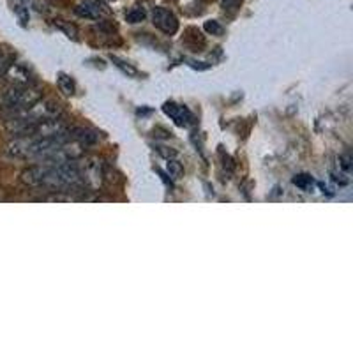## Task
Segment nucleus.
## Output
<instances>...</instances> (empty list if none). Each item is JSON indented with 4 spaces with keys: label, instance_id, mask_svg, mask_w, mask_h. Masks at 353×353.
<instances>
[{
    "label": "nucleus",
    "instance_id": "nucleus-12",
    "mask_svg": "<svg viewBox=\"0 0 353 353\" xmlns=\"http://www.w3.org/2000/svg\"><path fill=\"white\" fill-rule=\"evenodd\" d=\"M112 62L113 64L117 65V68L119 69H122V71L125 72V74H129V77H137L138 74V71L134 68H131V65L129 64H125V62H122L121 59H117V57H112Z\"/></svg>",
    "mask_w": 353,
    "mask_h": 353
},
{
    "label": "nucleus",
    "instance_id": "nucleus-18",
    "mask_svg": "<svg viewBox=\"0 0 353 353\" xmlns=\"http://www.w3.org/2000/svg\"><path fill=\"white\" fill-rule=\"evenodd\" d=\"M27 2L28 0H18V4H23V6H27Z\"/></svg>",
    "mask_w": 353,
    "mask_h": 353
},
{
    "label": "nucleus",
    "instance_id": "nucleus-16",
    "mask_svg": "<svg viewBox=\"0 0 353 353\" xmlns=\"http://www.w3.org/2000/svg\"><path fill=\"white\" fill-rule=\"evenodd\" d=\"M168 172L172 173L173 176H179L182 173V168L176 161H168Z\"/></svg>",
    "mask_w": 353,
    "mask_h": 353
},
{
    "label": "nucleus",
    "instance_id": "nucleus-5",
    "mask_svg": "<svg viewBox=\"0 0 353 353\" xmlns=\"http://www.w3.org/2000/svg\"><path fill=\"white\" fill-rule=\"evenodd\" d=\"M163 110H165L166 115H168L176 125L188 128V125L193 124V113L189 112L185 106L176 105V103H166V105L163 106Z\"/></svg>",
    "mask_w": 353,
    "mask_h": 353
},
{
    "label": "nucleus",
    "instance_id": "nucleus-7",
    "mask_svg": "<svg viewBox=\"0 0 353 353\" xmlns=\"http://www.w3.org/2000/svg\"><path fill=\"white\" fill-rule=\"evenodd\" d=\"M74 12L80 18H88V20H99L101 18V8L96 2H83L74 8Z\"/></svg>",
    "mask_w": 353,
    "mask_h": 353
},
{
    "label": "nucleus",
    "instance_id": "nucleus-14",
    "mask_svg": "<svg viewBox=\"0 0 353 353\" xmlns=\"http://www.w3.org/2000/svg\"><path fill=\"white\" fill-rule=\"evenodd\" d=\"M55 25H59V27H61L62 30H64V32L68 34L69 37H74V39H77V28L72 27V25L64 23V21H62V20H59V23H55Z\"/></svg>",
    "mask_w": 353,
    "mask_h": 353
},
{
    "label": "nucleus",
    "instance_id": "nucleus-6",
    "mask_svg": "<svg viewBox=\"0 0 353 353\" xmlns=\"http://www.w3.org/2000/svg\"><path fill=\"white\" fill-rule=\"evenodd\" d=\"M4 78H8L14 85H28L30 83V74L25 68L18 64H11L4 72Z\"/></svg>",
    "mask_w": 353,
    "mask_h": 353
},
{
    "label": "nucleus",
    "instance_id": "nucleus-4",
    "mask_svg": "<svg viewBox=\"0 0 353 353\" xmlns=\"http://www.w3.org/2000/svg\"><path fill=\"white\" fill-rule=\"evenodd\" d=\"M152 23L159 28L161 32L168 34H175L179 30V20L173 14L172 11H168L166 8H156L152 11Z\"/></svg>",
    "mask_w": 353,
    "mask_h": 353
},
{
    "label": "nucleus",
    "instance_id": "nucleus-10",
    "mask_svg": "<svg viewBox=\"0 0 353 353\" xmlns=\"http://www.w3.org/2000/svg\"><path fill=\"white\" fill-rule=\"evenodd\" d=\"M293 184L297 185V188L304 189V191H309V189H313L314 181L309 175H297L293 179Z\"/></svg>",
    "mask_w": 353,
    "mask_h": 353
},
{
    "label": "nucleus",
    "instance_id": "nucleus-2",
    "mask_svg": "<svg viewBox=\"0 0 353 353\" xmlns=\"http://www.w3.org/2000/svg\"><path fill=\"white\" fill-rule=\"evenodd\" d=\"M71 141V129H64V131L50 134V137H25L11 141L8 145V154L12 157H20V159L43 157Z\"/></svg>",
    "mask_w": 353,
    "mask_h": 353
},
{
    "label": "nucleus",
    "instance_id": "nucleus-1",
    "mask_svg": "<svg viewBox=\"0 0 353 353\" xmlns=\"http://www.w3.org/2000/svg\"><path fill=\"white\" fill-rule=\"evenodd\" d=\"M77 161H69L62 165H39L21 173V181L34 188L46 189H71L81 188L85 184V175L74 165Z\"/></svg>",
    "mask_w": 353,
    "mask_h": 353
},
{
    "label": "nucleus",
    "instance_id": "nucleus-17",
    "mask_svg": "<svg viewBox=\"0 0 353 353\" xmlns=\"http://www.w3.org/2000/svg\"><path fill=\"white\" fill-rule=\"evenodd\" d=\"M350 163H352L350 156L339 157V165H341V168L345 170V172H350V168H352V165H350Z\"/></svg>",
    "mask_w": 353,
    "mask_h": 353
},
{
    "label": "nucleus",
    "instance_id": "nucleus-15",
    "mask_svg": "<svg viewBox=\"0 0 353 353\" xmlns=\"http://www.w3.org/2000/svg\"><path fill=\"white\" fill-rule=\"evenodd\" d=\"M221 4H223L226 11H235L239 4H241V0H221Z\"/></svg>",
    "mask_w": 353,
    "mask_h": 353
},
{
    "label": "nucleus",
    "instance_id": "nucleus-3",
    "mask_svg": "<svg viewBox=\"0 0 353 353\" xmlns=\"http://www.w3.org/2000/svg\"><path fill=\"white\" fill-rule=\"evenodd\" d=\"M41 99V94L37 92L36 88L28 87V85H14L11 90L2 96V105L6 110H9V115L18 110H23L27 106L34 105Z\"/></svg>",
    "mask_w": 353,
    "mask_h": 353
},
{
    "label": "nucleus",
    "instance_id": "nucleus-8",
    "mask_svg": "<svg viewBox=\"0 0 353 353\" xmlns=\"http://www.w3.org/2000/svg\"><path fill=\"white\" fill-rule=\"evenodd\" d=\"M71 138L72 141H77L80 145H92L97 141V134L90 129L85 128H72L71 129Z\"/></svg>",
    "mask_w": 353,
    "mask_h": 353
},
{
    "label": "nucleus",
    "instance_id": "nucleus-9",
    "mask_svg": "<svg viewBox=\"0 0 353 353\" xmlns=\"http://www.w3.org/2000/svg\"><path fill=\"white\" fill-rule=\"evenodd\" d=\"M57 81H59V88H61L65 96H72V94H74V81H72L68 74L61 72L59 78H57Z\"/></svg>",
    "mask_w": 353,
    "mask_h": 353
},
{
    "label": "nucleus",
    "instance_id": "nucleus-11",
    "mask_svg": "<svg viewBox=\"0 0 353 353\" xmlns=\"http://www.w3.org/2000/svg\"><path fill=\"white\" fill-rule=\"evenodd\" d=\"M125 20H128L129 23H140V21L145 20V11L141 8L131 9V11L125 14Z\"/></svg>",
    "mask_w": 353,
    "mask_h": 353
},
{
    "label": "nucleus",
    "instance_id": "nucleus-13",
    "mask_svg": "<svg viewBox=\"0 0 353 353\" xmlns=\"http://www.w3.org/2000/svg\"><path fill=\"white\" fill-rule=\"evenodd\" d=\"M205 30H207V32H210V34H221V32H223V27L219 25V21L210 20V21H207V23H205Z\"/></svg>",
    "mask_w": 353,
    "mask_h": 353
}]
</instances>
